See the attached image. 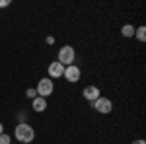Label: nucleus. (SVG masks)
I'll return each mask as SVG.
<instances>
[{
	"mask_svg": "<svg viewBox=\"0 0 146 144\" xmlns=\"http://www.w3.org/2000/svg\"><path fill=\"white\" fill-rule=\"evenodd\" d=\"M47 74H49L51 80H53V78H62V74H64V66H62L58 60H53V62L49 64V68H47Z\"/></svg>",
	"mask_w": 146,
	"mask_h": 144,
	"instance_id": "7",
	"label": "nucleus"
},
{
	"mask_svg": "<svg viewBox=\"0 0 146 144\" xmlns=\"http://www.w3.org/2000/svg\"><path fill=\"white\" fill-rule=\"evenodd\" d=\"M25 98H27V100H35V98H37L35 88H27V90H25Z\"/></svg>",
	"mask_w": 146,
	"mask_h": 144,
	"instance_id": "11",
	"label": "nucleus"
},
{
	"mask_svg": "<svg viewBox=\"0 0 146 144\" xmlns=\"http://www.w3.org/2000/svg\"><path fill=\"white\" fill-rule=\"evenodd\" d=\"M131 144H146V140L144 138H136V140H133Z\"/></svg>",
	"mask_w": 146,
	"mask_h": 144,
	"instance_id": "14",
	"label": "nucleus"
},
{
	"mask_svg": "<svg viewBox=\"0 0 146 144\" xmlns=\"http://www.w3.org/2000/svg\"><path fill=\"white\" fill-rule=\"evenodd\" d=\"M100 96H101V92H100L98 86H86V88L82 90V98L86 101H90V103H94Z\"/></svg>",
	"mask_w": 146,
	"mask_h": 144,
	"instance_id": "6",
	"label": "nucleus"
},
{
	"mask_svg": "<svg viewBox=\"0 0 146 144\" xmlns=\"http://www.w3.org/2000/svg\"><path fill=\"white\" fill-rule=\"evenodd\" d=\"M92 107L98 111L100 115H109L113 111V101L109 100V98H103V96H100L98 100L92 103Z\"/></svg>",
	"mask_w": 146,
	"mask_h": 144,
	"instance_id": "4",
	"label": "nucleus"
},
{
	"mask_svg": "<svg viewBox=\"0 0 146 144\" xmlns=\"http://www.w3.org/2000/svg\"><path fill=\"white\" fill-rule=\"evenodd\" d=\"M31 109H33L35 113H43V111H47V100L37 96L35 100H31Z\"/></svg>",
	"mask_w": 146,
	"mask_h": 144,
	"instance_id": "8",
	"label": "nucleus"
},
{
	"mask_svg": "<svg viewBox=\"0 0 146 144\" xmlns=\"http://www.w3.org/2000/svg\"><path fill=\"white\" fill-rule=\"evenodd\" d=\"M10 6V0H0V8H8Z\"/></svg>",
	"mask_w": 146,
	"mask_h": 144,
	"instance_id": "13",
	"label": "nucleus"
},
{
	"mask_svg": "<svg viewBox=\"0 0 146 144\" xmlns=\"http://www.w3.org/2000/svg\"><path fill=\"white\" fill-rule=\"evenodd\" d=\"M35 92H37L39 98H45L47 100V98L55 92V82H53L51 78H41L39 84H37V88H35Z\"/></svg>",
	"mask_w": 146,
	"mask_h": 144,
	"instance_id": "3",
	"label": "nucleus"
},
{
	"mask_svg": "<svg viewBox=\"0 0 146 144\" xmlns=\"http://www.w3.org/2000/svg\"><path fill=\"white\" fill-rule=\"evenodd\" d=\"M10 134H6V133H2L0 134V144H10Z\"/></svg>",
	"mask_w": 146,
	"mask_h": 144,
	"instance_id": "12",
	"label": "nucleus"
},
{
	"mask_svg": "<svg viewBox=\"0 0 146 144\" xmlns=\"http://www.w3.org/2000/svg\"><path fill=\"white\" fill-rule=\"evenodd\" d=\"M135 37L140 41V43H144V41H146V27H144V25L135 27Z\"/></svg>",
	"mask_w": 146,
	"mask_h": 144,
	"instance_id": "9",
	"label": "nucleus"
},
{
	"mask_svg": "<svg viewBox=\"0 0 146 144\" xmlns=\"http://www.w3.org/2000/svg\"><path fill=\"white\" fill-rule=\"evenodd\" d=\"M74 58H76V51L72 45H62L58 49V55H56V60L62 64V66H70L74 64Z\"/></svg>",
	"mask_w": 146,
	"mask_h": 144,
	"instance_id": "2",
	"label": "nucleus"
},
{
	"mask_svg": "<svg viewBox=\"0 0 146 144\" xmlns=\"http://www.w3.org/2000/svg\"><path fill=\"white\" fill-rule=\"evenodd\" d=\"M62 78H64L66 82H70V84H76V82H80V78H82V70H80V66H76V64L64 66Z\"/></svg>",
	"mask_w": 146,
	"mask_h": 144,
	"instance_id": "5",
	"label": "nucleus"
},
{
	"mask_svg": "<svg viewBox=\"0 0 146 144\" xmlns=\"http://www.w3.org/2000/svg\"><path fill=\"white\" fill-rule=\"evenodd\" d=\"M121 33H123V37H135V25L125 23L123 27H121Z\"/></svg>",
	"mask_w": 146,
	"mask_h": 144,
	"instance_id": "10",
	"label": "nucleus"
},
{
	"mask_svg": "<svg viewBox=\"0 0 146 144\" xmlns=\"http://www.w3.org/2000/svg\"><path fill=\"white\" fill-rule=\"evenodd\" d=\"M4 133V125H2V123H0V134Z\"/></svg>",
	"mask_w": 146,
	"mask_h": 144,
	"instance_id": "15",
	"label": "nucleus"
},
{
	"mask_svg": "<svg viewBox=\"0 0 146 144\" xmlns=\"http://www.w3.org/2000/svg\"><path fill=\"white\" fill-rule=\"evenodd\" d=\"M14 138L22 144H31L35 140V129L27 121H20L14 127Z\"/></svg>",
	"mask_w": 146,
	"mask_h": 144,
	"instance_id": "1",
	"label": "nucleus"
}]
</instances>
